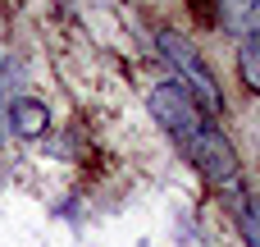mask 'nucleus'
Masks as SVG:
<instances>
[{"mask_svg":"<svg viewBox=\"0 0 260 247\" xmlns=\"http://www.w3.org/2000/svg\"><path fill=\"white\" fill-rule=\"evenodd\" d=\"M155 50L165 55V64L178 73V83L192 92V101H197L206 115H219V110H224V92H219V78L210 73V64L197 55V46H192L183 32H174V28H160V32H155Z\"/></svg>","mask_w":260,"mask_h":247,"instance_id":"f257e3e1","label":"nucleus"},{"mask_svg":"<svg viewBox=\"0 0 260 247\" xmlns=\"http://www.w3.org/2000/svg\"><path fill=\"white\" fill-rule=\"evenodd\" d=\"M146 105H151L155 124H160L178 147H187V142L201 133V124H206V110L192 101V92H187L183 83H155L151 96H146Z\"/></svg>","mask_w":260,"mask_h":247,"instance_id":"f03ea898","label":"nucleus"},{"mask_svg":"<svg viewBox=\"0 0 260 247\" xmlns=\"http://www.w3.org/2000/svg\"><path fill=\"white\" fill-rule=\"evenodd\" d=\"M183 156L197 165V174L206 179V183H215V188H229V183H238V151H233V142H229V133L219 128V124H201V133L183 147Z\"/></svg>","mask_w":260,"mask_h":247,"instance_id":"7ed1b4c3","label":"nucleus"},{"mask_svg":"<svg viewBox=\"0 0 260 247\" xmlns=\"http://www.w3.org/2000/svg\"><path fill=\"white\" fill-rule=\"evenodd\" d=\"M9 128L27 142H37L46 128H50V105L37 101V96H14L9 101Z\"/></svg>","mask_w":260,"mask_h":247,"instance_id":"20e7f679","label":"nucleus"},{"mask_svg":"<svg viewBox=\"0 0 260 247\" xmlns=\"http://www.w3.org/2000/svg\"><path fill=\"white\" fill-rule=\"evenodd\" d=\"M219 23L233 37H247L260 28V0H219Z\"/></svg>","mask_w":260,"mask_h":247,"instance_id":"39448f33","label":"nucleus"},{"mask_svg":"<svg viewBox=\"0 0 260 247\" xmlns=\"http://www.w3.org/2000/svg\"><path fill=\"white\" fill-rule=\"evenodd\" d=\"M233 225H238V238L247 247H260V197L238 193V202H233Z\"/></svg>","mask_w":260,"mask_h":247,"instance_id":"423d86ee","label":"nucleus"},{"mask_svg":"<svg viewBox=\"0 0 260 247\" xmlns=\"http://www.w3.org/2000/svg\"><path fill=\"white\" fill-rule=\"evenodd\" d=\"M238 78H242V87H247L251 96H260V28L242 37V50H238Z\"/></svg>","mask_w":260,"mask_h":247,"instance_id":"0eeeda50","label":"nucleus"}]
</instances>
